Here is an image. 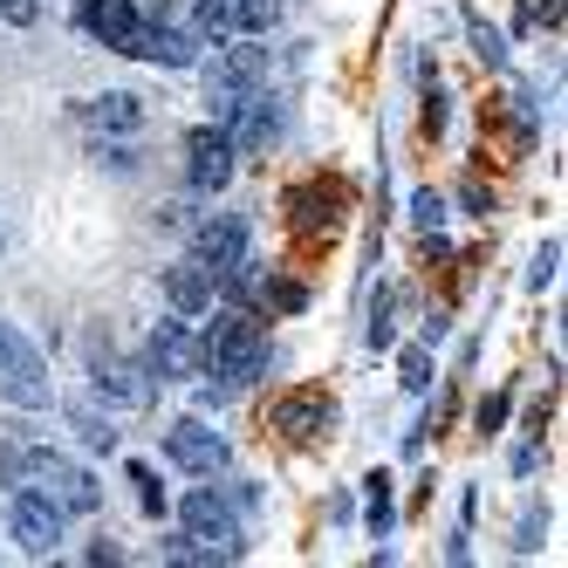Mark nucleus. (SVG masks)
<instances>
[{"label":"nucleus","mask_w":568,"mask_h":568,"mask_svg":"<svg viewBox=\"0 0 568 568\" xmlns=\"http://www.w3.org/2000/svg\"><path fill=\"white\" fill-rule=\"evenodd\" d=\"M199 371H213L220 390H247L267 371V329L254 315H220L206 336H199Z\"/></svg>","instance_id":"f257e3e1"},{"label":"nucleus","mask_w":568,"mask_h":568,"mask_svg":"<svg viewBox=\"0 0 568 568\" xmlns=\"http://www.w3.org/2000/svg\"><path fill=\"white\" fill-rule=\"evenodd\" d=\"M179 520H185V535L206 541L213 561H240V555H247V527H240V514H233V500L220 494V486H192V494L179 500Z\"/></svg>","instance_id":"f03ea898"},{"label":"nucleus","mask_w":568,"mask_h":568,"mask_svg":"<svg viewBox=\"0 0 568 568\" xmlns=\"http://www.w3.org/2000/svg\"><path fill=\"white\" fill-rule=\"evenodd\" d=\"M0 397H8V404H21V412H42V404L55 397L42 349H34L21 329H8V322H0Z\"/></svg>","instance_id":"7ed1b4c3"},{"label":"nucleus","mask_w":568,"mask_h":568,"mask_svg":"<svg viewBox=\"0 0 568 568\" xmlns=\"http://www.w3.org/2000/svg\"><path fill=\"white\" fill-rule=\"evenodd\" d=\"M247 90H267V49H226L213 42V62H206V103H213V124L247 97Z\"/></svg>","instance_id":"20e7f679"},{"label":"nucleus","mask_w":568,"mask_h":568,"mask_svg":"<svg viewBox=\"0 0 568 568\" xmlns=\"http://www.w3.org/2000/svg\"><path fill=\"white\" fill-rule=\"evenodd\" d=\"M247 240H254V233H247V220H240V213H213V220L192 226V261L220 281V274H233V267H247Z\"/></svg>","instance_id":"39448f33"},{"label":"nucleus","mask_w":568,"mask_h":568,"mask_svg":"<svg viewBox=\"0 0 568 568\" xmlns=\"http://www.w3.org/2000/svg\"><path fill=\"white\" fill-rule=\"evenodd\" d=\"M8 527H14V541H21L28 555H55V548H62V507L42 494V486H14Z\"/></svg>","instance_id":"423d86ee"},{"label":"nucleus","mask_w":568,"mask_h":568,"mask_svg":"<svg viewBox=\"0 0 568 568\" xmlns=\"http://www.w3.org/2000/svg\"><path fill=\"white\" fill-rule=\"evenodd\" d=\"M233 165H240V151H233V138L220 124H206V131L185 138V185L192 192H226Z\"/></svg>","instance_id":"0eeeda50"},{"label":"nucleus","mask_w":568,"mask_h":568,"mask_svg":"<svg viewBox=\"0 0 568 568\" xmlns=\"http://www.w3.org/2000/svg\"><path fill=\"white\" fill-rule=\"evenodd\" d=\"M165 459H172L179 473L213 479V473H226V438H220L213 425H199V418H179V425L165 432Z\"/></svg>","instance_id":"6e6552de"},{"label":"nucleus","mask_w":568,"mask_h":568,"mask_svg":"<svg viewBox=\"0 0 568 568\" xmlns=\"http://www.w3.org/2000/svg\"><path fill=\"white\" fill-rule=\"evenodd\" d=\"M75 21H83L90 42H103V49H116V55H131L138 28H144V14L131 8V0H83V8H75Z\"/></svg>","instance_id":"1a4fd4ad"},{"label":"nucleus","mask_w":568,"mask_h":568,"mask_svg":"<svg viewBox=\"0 0 568 568\" xmlns=\"http://www.w3.org/2000/svg\"><path fill=\"white\" fill-rule=\"evenodd\" d=\"M144 371L158 384H172V377H192L199 371V343L185 336V322H158L151 343H144Z\"/></svg>","instance_id":"9d476101"},{"label":"nucleus","mask_w":568,"mask_h":568,"mask_svg":"<svg viewBox=\"0 0 568 568\" xmlns=\"http://www.w3.org/2000/svg\"><path fill=\"white\" fill-rule=\"evenodd\" d=\"M138 62H165V69H192L199 62V34L172 28V21H144L138 28V42H131Z\"/></svg>","instance_id":"9b49d317"},{"label":"nucleus","mask_w":568,"mask_h":568,"mask_svg":"<svg viewBox=\"0 0 568 568\" xmlns=\"http://www.w3.org/2000/svg\"><path fill=\"white\" fill-rule=\"evenodd\" d=\"M97 397H110V404H151L158 377L144 371V363H131V356H97Z\"/></svg>","instance_id":"f8f14e48"},{"label":"nucleus","mask_w":568,"mask_h":568,"mask_svg":"<svg viewBox=\"0 0 568 568\" xmlns=\"http://www.w3.org/2000/svg\"><path fill=\"white\" fill-rule=\"evenodd\" d=\"M42 494L62 507V514H97L103 507V486L83 473V466H69V459H55L49 466V479H42Z\"/></svg>","instance_id":"ddd939ff"},{"label":"nucleus","mask_w":568,"mask_h":568,"mask_svg":"<svg viewBox=\"0 0 568 568\" xmlns=\"http://www.w3.org/2000/svg\"><path fill=\"white\" fill-rule=\"evenodd\" d=\"M213 295H220V281L199 267V261L165 267V302H172V315H206V308H213Z\"/></svg>","instance_id":"4468645a"},{"label":"nucleus","mask_w":568,"mask_h":568,"mask_svg":"<svg viewBox=\"0 0 568 568\" xmlns=\"http://www.w3.org/2000/svg\"><path fill=\"white\" fill-rule=\"evenodd\" d=\"M49 466H55L49 445H28V438H8V445H0V486H42Z\"/></svg>","instance_id":"2eb2a0df"},{"label":"nucleus","mask_w":568,"mask_h":568,"mask_svg":"<svg viewBox=\"0 0 568 568\" xmlns=\"http://www.w3.org/2000/svg\"><path fill=\"white\" fill-rule=\"evenodd\" d=\"M336 412H329V397H288V404H274V425L281 432H295V438H308V432H322V425H329Z\"/></svg>","instance_id":"dca6fc26"},{"label":"nucleus","mask_w":568,"mask_h":568,"mask_svg":"<svg viewBox=\"0 0 568 568\" xmlns=\"http://www.w3.org/2000/svg\"><path fill=\"white\" fill-rule=\"evenodd\" d=\"M90 116H97L103 131H138V124H144V110H138V97H131V90L97 97V103H90Z\"/></svg>","instance_id":"f3484780"},{"label":"nucleus","mask_w":568,"mask_h":568,"mask_svg":"<svg viewBox=\"0 0 568 568\" xmlns=\"http://www.w3.org/2000/svg\"><path fill=\"white\" fill-rule=\"evenodd\" d=\"M192 34H199V42H233V0H199V8H192Z\"/></svg>","instance_id":"a211bd4d"},{"label":"nucleus","mask_w":568,"mask_h":568,"mask_svg":"<svg viewBox=\"0 0 568 568\" xmlns=\"http://www.w3.org/2000/svg\"><path fill=\"white\" fill-rule=\"evenodd\" d=\"M281 21V0H233V34H267Z\"/></svg>","instance_id":"6ab92c4d"},{"label":"nucleus","mask_w":568,"mask_h":568,"mask_svg":"<svg viewBox=\"0 0 568 568\" xmlns=\"http://www.w3.org/2000/svg\"><path fill=\"white\" fill-rule=\"evenodd\" d=\"M131 486H138V507L158 520V514H165V486H158V473L144 466V459H131Z\"/></svg>","instance_id":"aec40b11"},{"label":"nucleus","mask_w":568,"mask_h":568,"mask_svg":"<svg viewBox=\"0 0 568 568\" xmlns=\"http://www.w3.org/2000/svg\"><path fill=\"white\" fill-rule=\"evenodd\" d=\"M371 535H377V541L390 535V479H384V473H371Z\"/></svg>","instance_id":"412c9836"},{"label":"nucleus","mask_w":568,"mask_h":568,"mask_svg":"<svg viewBox=\"0 0 568 568\" xmlns=\"http://www.w3.org/2000/svg\"><path fill=\"white\" fill-rule=\"evenodd\" d=\"M75 432H83V445H97V453H110V445H116V432H110V418H97V412H90V404H83V412H75Z\"/></svg>","instance_id":"4be33fe9"},{"label":"nucleus","mask_w":568,"mask_h":568,"mask_svg":"<svg viewBox=\"0 0 568 568\" xmlns=\"http://www.w3.org/2000/svg\"><path fill=\"white\" fill-rule=\"evenodd\" d=\"M261 302H267V308H281V315H295L308 295H302V281H267V288H261Z\"/></svg>","instance_id":"5701e85b"},{"label":"nucleus","mask_w":568,"mask_h":568,"mask_svg":"<svg viewBox=\"0 0 568 568\" xmlns=\"http://www.w3.org/2000/svg\"><path fill=\"white\" fill-rule=\"evenodd\" d=\"M397 363H404V384H412V390H425V384H432V349H425V343H412Z\"/></svg>","instance_id":"b1692460"},{"label":"nucleus","mask_w":568,"mask_h":568,"mask_svg":"<svg viewBox=\"0 0 568 568\" xmlns=\"http://www.w3.org/2000/svg\"><path fill=\"white\" fill-rule=\"evenodd\" d=\"M390 308H397V295L384 288V295H377V308H371V349H390Z\"/></svg>","instance_id":"393cba45"},{"label":"nucleus","mask_w":568,"mask_h":568,"mask_svg":"<svg viewBox=\"0 0 568 568\" xmlns=\"http://www.w3.org/2000/svg\"><path fill=\"white\" fill-rule=\"evenodd\" d=\"M473 49H479V62H486V69H500V55H507L494 28H473Z\"/></svg>","instance_id":"a878e982"},{"label":"nucleus","mask_w":568,"mask_h":568,"mask_svg":"<svg viewBox=\"0 0 568 568\" xmlns=\"http://www.w3.org/2000/svg\"><path fill=\"white\" fill-rule=\"evenodd\" d=\"M555 261H561V247L548 240V247L535 254V274H527V281H535V288H548V281H555Z\"/></svg>","instance_id":"bb28decb"},{"label":"nucleus","mask_w":568,"mask_h":568,"mask_svg":"<svg viewBox=\"0 0 568 568\" xmlns=\"http://www.w3.org/2000/svg\"><path fill=\"white\" fill-rule=\"evenodd\" d=\"M34 14H42L34 0H0V21H14V28H34Z\"/></svg>","instance_id":"cd10ccee"},{"label":"nucleus","mask_w":568,"mask_h":568,"mask_svg":"<svg viewBox=\"0 0 568 568\" xmlns=\"http://www.w3.org/2000/svg\"><path fill=\"white\" fill-rule=\"evenodd\" d=\"M500 418H507V397H486V404H479V432H494Z\"/></svg>","instance_id":"c85d7f7f"},{"label":"nucleus","mask_w":568,"mask_h":568,"mask_svg":"<svg viewBox=\"0 0 568 568\" xmlns=\"http://www.w3.org/2000/svg\"><path fill=\"white\" fill-rule=\"evenodd\" d=\"M438 220H445V206H438V199H432V192H425V199H418V226H425V233H432V226H438Z\"/></svg>","instance_id":"c756f323"}]
</instances>
